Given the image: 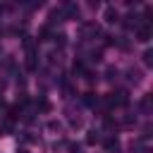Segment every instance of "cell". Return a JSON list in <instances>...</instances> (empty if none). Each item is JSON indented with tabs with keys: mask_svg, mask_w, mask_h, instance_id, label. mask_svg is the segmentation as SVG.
<instances>
[{
	"mask_svg": "<svg viewBox=\"0 0 153 153\" xmlns=\"http://www.w3.org/2000/svg\"><path fill=\"white\" fill-rule=\"evenodd\" d=\"M127 103H129L127 91H117V93H110V96H108V105H110V108H115V105H127Z\"/></svg>",
	"mask_w": 153,
	"mask_h": 153,
	"instance_id": "1",
	"label": "cell"
},
{
	"mask_svg": "<svg viewBox=\"0 0 153 153\" xmlns=\"http://www.w3.org/2000/svg\"><path fill=\"white\" fill-rule=\"evenodd\" d=\"M151 24H141V26H136V41H141V43H146V41H151Z\"/></svg>",
	"mask_w": 153,
	"mask_h": 153,
	"instance_id": "2",
	"label": "cell"
},
{
	"mask_svg": "<svg viewBox=\"0 0 153 153\" xmlns=\"http://www.w3.org/2000/svg\"><path fill=\"white\" fill-rule=\"evenodd\" d=\"M105 148H108L110 153H117V151H120V141H117V139H108V141H105Z\"/></svg>",
	"mask_w": 153,
	"mask_h": 153,
	"instance_id": "3",
	"label": "cell"
},
{
	"mask_svg": "<svg viewBox=\"0 0 153 153\" xmlns=\"http://www.w3.org/2000/svg\"><path fill=\"white\" fill-rule=\"evenodd\" d=\"M84 100H86V105H91V108H96V103H98V98H96L93 93H86V96H84Z\"/></svg>",
	"mask_w": 153,
	"mask_h": 153,
	"instance_id": "4",
	"label": "cell"
},
{
	"mask_svg": "<svg viewBox=\"0 0 153 153\" xmlns=\"http://www.w3.org/2000/svg\"><path fill=\"white\" fill-rule=\"evenodd\" d=\"M105 19H108V22H117V12H115V10H108V12H105Z\"/></svg>",
	"mask_w": 153,
	"mask_h": 153,
	"instance_id": "5",
	"label": "cell"
},
{
	"mask_svg": "<svg viewBox=\"0 0 153 153\" xmlns=\"http://www.w3.org/2000/svg\"><path fill=\"white\" fill-rule=\"evenodd\" d=\"M143 60H146V65H153V53L146 50V53H143Z\"/></svg>",
	"mask_w": 153,
	"mask_h": 153,
	"instance_id": "6",
	"label": "cell"
},
{
	"mask_svg": "<svg viewBox=\"0 0 153 153\" xmlns=\"http://www.w3.org/2000/svg\"><path fill=\"white\" fill-rule=\"evenodd\" d=\"M98 141V131H88V143H96Z\"/></svg>",
	"mask_w": 153,
	"mask_h": 153,
	"instance_id": "7",
	"label": "cell"
},
{
	"mask_svg": "<svg viewBox=\"0 0 153 153\" xmlns=\"http://www.w3.org/2000/svg\"><path fill=\"white\" fill-rule=\"evenodd\" d=\"M69 153H81V151H79V146H69Z\"/></svg>",
	"mask_w": 153,
	"mask_h": 153,
	"instance_id": "8",
	"label": "cell"
},
{
	"mask_svg": "<svg viewBox=\"0 0 153 153\" xmlns=\"http://www.w3.org/2000/svg\"><path fill=\"white\" fill-rule=\"evenodd\" d=\"M22 153H26V151H22Z\"/></svg>",
	"mask_w": 153,
	"mask_h": 153,
	"instance_id": "9",
	"label": "cell"
}]
</instances>
